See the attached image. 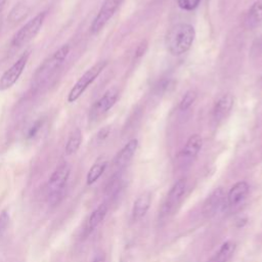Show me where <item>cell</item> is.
<instances>
[{
  "mask_svg": "<svg viewBox=\"0 0 262 262\" xmlns=\"http://www.w3.org/2000/svg\"><path fill=\"white\" fill-rule=\"evenodd\" d=\"M93 262H105V260L103 257H97L93 260Z\"/></svg>",
  "mask_w": 262,
  "mask_h": 262,
  "instance_id": "cell-27",
  "label": "cell"
},
{
  "mask_svg": "<svg viewBox=\"0 0 262 262\" xmlns=\"http://www.w3.org/2000/svg\"><path fill=\"white\" fill-rule=\"evenodd\" d=\"M146 48H147V43H146V41L141 42V43L138 45V47H137V49H136V51H135V56H136L137 58L140 57V56H142V55L144 54V52L146 51Z\"/></svg>",
  "mask_w": 262,
  "mask_h": 262,
  "instance_id": "cell-25",
  "label": "cell"
},
{
  "mask_svg": "<svg viewBox=\"0 0 262 262\" xmlns=\"http://www.w3.org/2000/svg\"><path fill=\"white\" fill-rule=\"evenodd\" d=\"M70 172L71 168L68 163H62L51 174L47 183V199L52 206L58 204L63 198Z\"/></svg>",
  "mask_w": 262,
  "mask_h": 262,
  "instance_id": "cell-3",
  "label": "cell"
},
{
  "mask_svg": "<svg viewBox=\"0 0 262 262\" xmlns=\"http://www.w3.org/2000/svg\"><path fill=\"white\" fill-rule=\"evenodd\" d=\"M30 54H31L30 50L25 51L18 57V59L8 70H6L3 73V75L0 78V91L9 89L11 86H13L15 84V82L18 80V78L20 77L21 73L24 72V70L27 66Z\"/></svg>",
  "mask_w": 262,
  "mask_h": 262,
  "instance_id": "cell-6",
  "label": "cell"
},
{
  "mask_svg": "<svg viewBox=\"0 0 262 262\" xmlns=\"http://www.w3.org/2000/svg\"><path fill=\"white\" fill-rule=\"evenodd\" d=\"M186 189V180L184 178L178 179L170 188L167 198L162 206L161 209V216L169 215L174 208L179 204L181 201L184 192Z\"/></svg>",
  "mask_w": 262,
  "mask_h": 262,
  "instance_id": "cell-7",
  "label": "cell"
},
{
  "mask_svg": "<svg viewBox=\"0 0 262 262\" xmlns=\"http://www.w3.org/2000/svg\"><path fill=\"white\" fill-rule=\"evenodd\" d=\"M150 201H151V196L149 192H143L135 200L132 208L133 221H138L145 216V214L149 209Z\"/></svg>",
  "mask_w": 262,
  "mask_h": 262,
  "instance_id": "cell-14",
  "label": "cell"
},
{
  "mask_svg": "<svg viewBox=\"0 0 262 262\" xmlns=\"http://www.w3.org/2000/svg\"><path fill=\"white\" fill-rule=\"evenodd\" d=\"M106 213H107V206L105 204L99 205L89 216L85 225V233L89 234L90 232H92L102 222Z\"/></svg>",
  "mask_w": 262,
  "mask_h": 262,
  "instance_id": "cell-16",
  "label": "cell"
},
{
  "mask_svg": "<svg viewBox=\"0 0 262 262\" xmlns=\"http://www.w3.org/2000/svg\"><path fill=\"white\" fill-rule=\"evenodd\" d=\"M9 223V214L7 211H2L0 213V235H2L7 229Z\"/></svg>",
  "mask_w": 262,
  "mask_h": 262,
  "instance_id": "cell-24",
  "label": "cell"
},
{
  "mask_svg": "<svg viewBox=\"0 0 262 262\" xmlns=\"http://www.w3.org/2000/svg\"><path fill=\"white\" fill-rule=\"evenodd\" d=\"M246 25L249 29L262 25V0H257L252 4L246 16Z\"/></svg>",
  "mask_w": 262,
  "mask_h": 262,
  "instance_id": "cell-17",
  "label": "cell"
},
{
  "mask_svg": "<svg viewBox=\"0 0 262 262\" xmlns=\"http://www.w3.org/2000/svg\"><path fill=\"white\" fill-rule=\"evenodd\" d=\"M106 164L107 163L105 161L97 162L89 169V171L87 173V177H86V182L88 185H91L98 180V178L103 174V172L106 168Z\"/></svg>",
  "mask_w": 262,
  "mask_h": 262,
  "instance_id": "cell-20",
  "label": "cell"
},
{
  "mask_svg": "<svg viewBox=\"0 0 262 262\" xmlns=\"http://www.w3.org/2000/svg\"><path fill=\"white\" fill-rule=\"evenodd\" d=\"M195 98H196V92L194 90H188L187 92H185V94L183 95L182 99L180 100L179 108L181 111H186L194 102Z\"/></svg>",
  "mask_w": 262,
  "mask_h": 262,
  "instance_id": "cell-22",
  "label": "cell"
},
{
  "mask_svg": "<svg viewBox=\"0 0 262 262\" xmlns=\"http://www.w3.org/2000/svg\"><path fill=\"white\" fill-rule=\"evenodd\" d=\"M108 134H110V127H105V128L101 129V130L98 132L97 137H98L99 140H103V139H105V138L107 137Z\"/></svg>",
  "mask_w": 262,
  "mask_h": 262,
  "instance_id": "cell-26",
  "label": "cell"
},
{
  "mask_svg": "<svg viewBox=\"0 0 262 262\" xmlns=\"http://www.w3.org/2000/svg\"><path fill=\"white\" fill-rule=\"evenodd\" d=\"M235 244L231 241L225 242L219 249V251L211 258L209 262H227L235 251Z\"/></svg>",
  "mask_w": 262,
  "mask_h": 262,
  "instance_id": "cell-18",
  "label": "cell"
},
{
  "mask_svg": "<svg viewBox=\"0 0 262 262\" xmlns=\"http://www.w3.org/2000/svg\"><path fill=\"white\" fill-rule=\"evenodd\" d=\"M70 53V45L64 44L59 47L50 57L45 59L43 63L37 69L33 76V83L35 86H41L50 79L53 74L60 68Z\"/></svg>",
  "mask_w": 262,
  "mask_h": 262,
  "instance_id": "cell-2",
  "label": "cell"
},
{
  "mask_svg": "<svg viewBox=\"0 0 262 262\" xmlns=\"http://www.w3.org/2000/svg\"><path fill=\"white\" fill-rule=\"evenodd\" d=\"M107 62L105 60L98 61L94 66H92L89 70H87L76 82V84L71 89L69 95H68V101L69 102H75L88 88V86L98 77V75L104 70Z\"/></svg>",
  "mask_w": 262,
  "mask_h": 262,
  "instance_id": "cell-5",
  "label": "cell"
},
{
  "mask_svg": "<svg viewBox=\"0 0 262 262\" xmlns=\"http://www.w3.org/2000/svg\"><path fill=\"white\" fill-rule=\"evenodd\" d=\"M29 13V8L25 5V4H17L15 5L9 15H8V19L10 21H20L23 18H25Z\"/></svg>",
  "mask_w": 262,
  "mask_h": 262,
  "instance_id": "cell-21",
  "label": "cell"
},
{
  "mask_svg": "<svg viewBox=\"0 0 262 262\" xmlns=\"http://www.w3.org/2000/svg\"><path fill=\"white\" fill-rule=\"evenodd\" d=\"M120 3H121V0H105L103 2L98 13L96 14L95 18L91 24V27H90L91 33L93 34L98 33L106 25V23L115 14Z\"/></svg>",
  "mask_w": 262,
  "mask_h": 262,
  "instance_id": "cell-8",
  "label": "cell"
},
{
  "mask_svg": "<svg viewBox=\"0 0 262 262\" xmlns=\"http://www.w3.org/2000/svg\"><path fill=\"white\" fill-rule=\"evenodd\" d=\"M178 6L184 10H193L199 4L200 0H178Z\"/></svg>",
  "mask_w": 262,
  "mask_h": 262,
  "instance_id": "cell-23",
  "label": "cell"
},
{
  "mask_svg": "<svg viewBox=\"0 0 262 262\" xmlns=\"http://www.w3.org/2000/svg\"><path fill=\"white\" fill-rule=\"evenodd\" d=\"M249 184L246 181H238L236 182L228 191L227 204L230 207H235L239 205L244 200L247 198L249 193Z\"/></svg>",
  "mask_w": 262,
  "mask_h": 262,
  "instance_id": "cell-11",
  "label": "cell"
},
{
  "mask_svg": "<svg viewBox=\"0 0 262 262\" xmlns=\"http://www.w3.org/2000/svg\"><path fill=\"white\" fill-rule=\"evenodd\" d=\"M195 37L194 29L189 24H176L166 34V47L173 55L185 53L191 47Z\"/></svg>",
  "mask_w": 262,
  "mask_h": 262,
  "instance_id": "cell-1",
  "label": "cell"
},
{
  "mask_svg": "<svg viewBox=\"0 0 262 262\" xmlns=\"http://www.w3.org/2000/svg\"><path fill=\"white\" fill-rule=\"evenodd\" d=\"M46 14H47L46 11H42V12L38 13L36 16H34L32 19H30L28 23H26L14 34V36L11 40V44L13 46L20 47V46L25 45L26 43L30 42L33 38H35L43 26Z\"/></svg>",
  "mask_w": 262,
  "mask_h": 262,
  "instance_id": "cell-4",
  "label": "cell"
},
{
  "mask_svg": "<svg viewBox=\"0 0 262 262\" xmlns=\"http://www.w3.org/2000/svg\"><path fill=\"white\" fill-rule=\"evenodd\" d=\"M225 201V192L222 187L214 189L211 194L206 199L203 206V214L206 217L214 216L220 208L223 206Z\"/></svg>",
  "mask_w": 262,
  "mask_h": 262,
  "instance_id": "cell-10",
  "label": "cell"
},
{
  "mask_svg": "<svg viewBox=\"0 0 262 262\" xmlns=\"http://www.w3.org/2000/svg\"><path fill=\"white\" fill-rule=\"evenodd\" d=\"M5 2H6V0H0V13H1V11L3 10V8H4Z\"/></svg>",
  "mask_w": 262,
  "mask_h": 262,
  "instance_id": "cell-28",
  "label": "cell"
},
{
  "mask_svg": "<svg viewBox=\"0 0 262 262\" xmlns=\"http://www.w3.org/2000/svg\"><path fill=\"white\" fill-rule=\"evenodd\" d=\"M81 142H82V132L79 128H76L71 132L68 138V141L66 143L67 155L75 154L79 149Z\"/></svg>",
  "mask_w": 262,
  "mask_h": 262,
  "instance_id": "cell-19",
  "label": "cell"
},
{
  "mask_svg": "<svg viewBox=\"0 0 262 262\" xmlns=\"http://www.w3.org/2000/svg\"><path fill=\"white\" fill-rule=\"evenodd\" d=\"M234 97L230 93H226L222 95L215 103L213 108V118L216 121L222 120L224 117L227 116V114L230 112V110L233 106Z\"/></svg>",
  "mask_w": 262,
  "mask_h": 262,
  "instance_id": "cell-13",
  "label": "cell"
},
{
  "mask_svg": "<svg viewBox=\"0 0 262 262\" xmlns=\"http://www.w3.org/2000/svg\"><path fill=\"white\" fill-rule=\"evenodd\" d=\"M202 145H203V139H202L201 135H199V134L191 135L187 139L186 144L181 151V157H182L183 161L193 160L198 156L199 151L201 150Z\"/></svg>",
  "mask_w": 262,
  "mask_h": 262,
  "instance_id": "cell-15",
  "label": "cell"
},
{
  "mask_svg": "<svg viewBox=\"0 0 262 262\" xmlns=\"http://www.w3.org/2000/svg\"><path fill=\"white\" fill-rule=\"evenodd\" d=\"M118 99V91L116 89L107 90L90 108L89 119L91 121L98 120L102 117L110 108L114 106Z\"/></svg>",
  "mask_w": 262,
  "mask_h": 262,
  "instance_id": "cell-9",
  "label": "cell"
},
{
  "mask_svg": "<svg viewBox=\"0 0 262 262\" xmlns=\"http://www.w3.org/2000/svg\"><path fill=\"white\" fill-rule=\"evenodd\" d=\"M138 146V140L137 139H131L129 140L124 147L118 152V155L115 158V165L118 168H124L133 158L136 149Z\"/></svg>",
  "mask_w": 262,
  "mask_h": 262,
  "instance_id": "cell-12",
  "label": "cell"
}]
</instances>
